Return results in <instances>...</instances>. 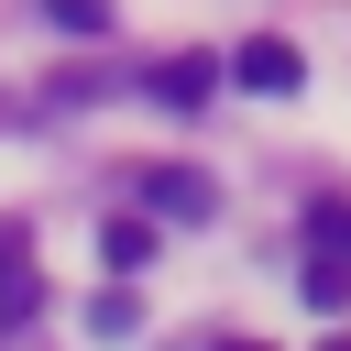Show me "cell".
<instances>
[{"instance_id": "cell-1", "label": "cell", "mask_w": 351, "mask_h": 351, "mask_svg": "<svg viewBox=\"0 0 351 351\" xmlns=\"http://www.w3.org/2000/svg\"><path fill=\"white\" fill-rule=\"evenodd\" d=\"M230 77H241V88H263V99H285V88H296V77H307V55H296V44H285V33H252V44H241V55H230Z\"/></svg>"}, {"instance_id": "cell-2", "label": "cell", "mask_w": 351, "mask_h": 351, "mask_svg": "<svg viewBox=\"0 0 351 351\" xmlns=\"http://www.w3.org/2000/svg\"><path fill=\"white\" fill-rule=\"evenodd\" d=\"M143 197H154L165 219H197V208H208V186H197L186 165H143Z\"/></svg>"}, {"instance_id": "cell-3", "label": "cell", "mask_w": 351, "mask_h": 351, "mask_svg": "<svg viewBox=\"0 0 351 351\" xmlns=\"http://www.w3.org/2000/svg\"><path fill=\"white\" fill-rule=\"evenodd\" d=\"M208 77H219L208 55H176V66L154 77V99H176V110H197V99H208Z\"/></svg>"}, {"instance_id": "cell-4", "label": "cell", "mask_w": 351, "mask_h": 351, "mask_svg": "<svg viewBox=\"0 0 351 351\" xmlns=\"http://www.w3.org/2000/svg\"><path fill=\"white\" fill-rule=\"evenodd\" d=\"M33 307H44V274L33 263H0V329H22Z\"/></svg>"}, {"instance_id": "cell-5", "label": "cell", "mask_w": 351, "mask_h": 351, "mask_svg": "<svg viewBox=\"0 0 351 351\" xmlns=\"http://www.w3.org/2000/svg\"><path fill=\"white\" fill-rule=\"evenodd\" d=\"M307 296H318V307H340V296H351V263H340V252H318V263H307Z\"/></svg>"}, {"instance_id": "cell-6", "label": "cell", "mask_w": 351, "mask_h": 351, "mask_svg": "<svg viewBox=\"0 0 351 351\" xmlns=\"http://www.w3.org/2000/svg\"><path fill=\"white\" fill-rule=\"evenodd\" d=\"M143 252H154V230H143V219H110V263H121V274H132V263H143Z\"/></svg>"}, {"instance_id": "cell-7", "label": "cell", "mask_w": 351, "mask_h": 351, "mask_svg": "<svg viewBox=\"0 0 351 351\" xmlns=\"http://www.w3.org/2000/svg\"><path fill=\"white\" fill-rule=\"evenodd\" d=\"M44 22H66V33H99V22H110V0H44Z\"/></svg>"}, {"instance_id": "cell-8", "label": "cell", "mask_w": 351, "mask_h": 351, "mask_svg": "<svg viewBox=\"0 0 351 351\" xmlns=\"http://www.w3.org/2000/svg\"><path fill=\"white\" fill-rule=\"evenodd\" d=\"M219 351H263V340H219Z\"/></svg>"}, {"instance_id": "cell-9", "label": "cell", "mask_w": 351, "mask_h": 351, "mask_svg": "<svg viewBox=\"0 0 351 351\" xmlns=\"http://www.w3.org/2000/svg\"><path fill=\"white\" fill-rule=\"evenodd\" d=\"M340 351H351V340H340Z\"/></svg>"}]
</instances>
